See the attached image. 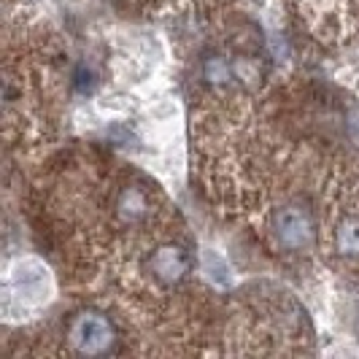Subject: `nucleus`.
Wrapping results in <instances>:
<instances>
[{"instance_id": "nucleus-1", "label": "nucleus", "mask_w": 359, "mask_h": 359, "mask_svg": "<svg viewBox=\"0 0 359 359\" xmlns=\"http://www.w3.org/2000/svg\"><path fill=\"white\" fill-rule=\"evenodd\" d=\"M68 346L79 357H106L114 354L119 346L116 324L108 319L103 311H79L68 322Z\"/></svg>"}, {"instance_id": "nucleus-2", "label": "nucleus", "mask_w": 359, "mask_h": 359, "mask_svg": "<svg viewBox=\"0 0 359 359\" xmlns=\"http://www.w3.org/2000/svg\"><path fill=\"white\" fill-rule=\"evenodd\" d=\"M270 230H273V238H276V243L281 249H287V252H308L316 243L319 224H316V216L308 205L287 203V205L273 211Z\"/></svg>"}, {"instance_id": "nucleus-3", "label": "nucleus", "mask_w": 359, "mask_h": 359, "mask_svg": "<svg viewBox=\"0 0 359 359\" xmlns=\"http://www.w3.org/2000/svg\"><path fill=\"white\" fill-rule=\"evenodd\" d=\"M195 268V259L187 246L181 243H160L146 254V270L151 273V278L162 287H179L184 284Z\"/></svg>"}, {"instance_id": "nucleus-4", "label": "nucleus", "mask_w": 359, "mask_h": 359, "mask_svg": "<svg viewBox=\"0 0 359 359\" xmlns=\"http://www.w3.org/2000/svg\"><path fill=\"white\" fill-rule=\"evenodd\" d=\"M116 216L125 222V224H138L149 216V198L141 187H125L116 198Z\"/></svg>"}, {"instance_id": "nucleus-5", "label": "nucleus", "mask_w": 359, "mask_h": 359, "mask_svg": "<svg viewBox=\"0 0 359 359\" xmlns=\"http://www.w3.org/2000/svg\"><path fill=\"white\" fill-rule=\"evenodd\" d=\"M200 76H203V81H205L208 87H214V90H224V87H230V84H233L235 65L224 57V54L208 52L203 60H200Z\"/></svg>"}, {"instance_id": "nucleus-6", "label": "nucleus", "mask_w": 359, "mask_h": 359, "mask_svg": "<svg viewBox=\"0 0 359 359\" xmlns=\"http://www.w3.org/2000/svg\"><path fill=\"white\" fill-rule=\"evenodd\" d=\"M335 252L346 259H359V216H346L335 230Z\"/></svg>"}, {"instance_id": "nucleus-7", "label": "nucleus", "mask_w": 359, "mask_h": 359, "mask_svg": "<svg viewBox=\"0 0 359 359\" xmlns=\"http://www.w3.org/2000/svg\"><path fill=\"white\" fill-rule=\"evenodd\" d=\"M73 87L79 95H92L95 87H97V76L92 71L90 65H79L76 71H73Z\"/></svg>"}, {"instance_id": "nucleus-8", "label": "nucleus", "mask_w": 359, "mask_h": 359, "mask_svg": "<svg viewBox=\"0 0 359 359\" xmlns=\"http://www.w3.org/2000/svg\"><path fill=\"white\" fill-rule=\"evenodd\" d=\"M357 335H359V308H357Z\"/></svg>"}]
</instances>
